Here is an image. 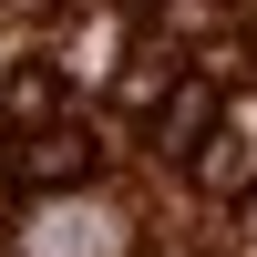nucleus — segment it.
Returning <instances> with one entry per match:
<instances>
[{
  "label": "nucleus",
  "mask_w": 257,
  "mask_h": 257,
  "mask_svg": "<svg viewBox=\"0 0 257 257\" xmlns=\"http://www.w3.org/2000/svg\"><path fill=\"white\" fill-rule=\"evenodd\" d=\"M11 165L31 185H72V175H93V144H82V134H52V144H21Z\"/></svg>",
  "instance_id": "obj_1"
},
{
  "label": "nucleus",
  "mask_w": 257,
  "mask_h": 257,
  "mask_svg": "<svg viewBox=\"0 0 257 257\" xmlns=\"http://www.w3.org/2000/svg\"><path fill=\"white\" fill-rule=\"evenodd\" d=\"M0 123H11V134H31V123H52V72H31V62H21V72L0 82Z\"/></svg>",
  "instance_id": "obj_2"
},
{
  "label": "nucleus",
  "mask_w": 257,
  "mask_h": 257,
  "mask_svg": "<svg viewBox=\"0 0 257 257\" xmlns=\"http://www.w3.org/2000/svg\"><path fill=\"white\" fill-rule=\"evenodd\" d=\"M196 134H216V93H175V113H165V144H196Z\"/></svg>",
  "instance_id": "obj_3"
}]
</instances>
